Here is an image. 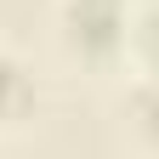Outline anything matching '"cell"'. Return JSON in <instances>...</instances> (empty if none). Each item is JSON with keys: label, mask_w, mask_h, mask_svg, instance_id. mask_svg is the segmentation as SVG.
<instances>
[{"label": "cell", "mask_w": 159, "mask_h": 159, "mask_svg": "<svg viewBox=\"0 0 159 159\" xmlns=\"http://www.w3.org/2000/svg\"><path fill=\"white\" fill-rule=\"evenodd\" d=\"M11 85H17V74H11V63H0V97H6Z\"/></svg>", "instance_id": "obj_2"}, {"label": "cell", "mask_w": 159, "mask_h": 159, "mask_svg": "<svg viewBox=\"0 0 159 159\" xmlns=\"http://www.w3.org/2000/svg\"><path fill=\"white\" fill-rule=\"evenodd\" d=\"M148 40H153V51H159V17H153V23H148Z\"/></svg>", "instance_id": "obj_3"}, {"label": "cell", "mask_w": 159, "mask_h": 159, "mask_svg": "<svg viewBox=\"0 0 159 159\" xmlns=\"http://www.w3.org/2000/svg\"><path fill=\"white\" fill-rule=\"evenodd\" d=\"M74 34L85 40V46H114V34H119V6L114 0H74Z\"/></svg>", "instance_id": "obj_1"}]
</instances>
